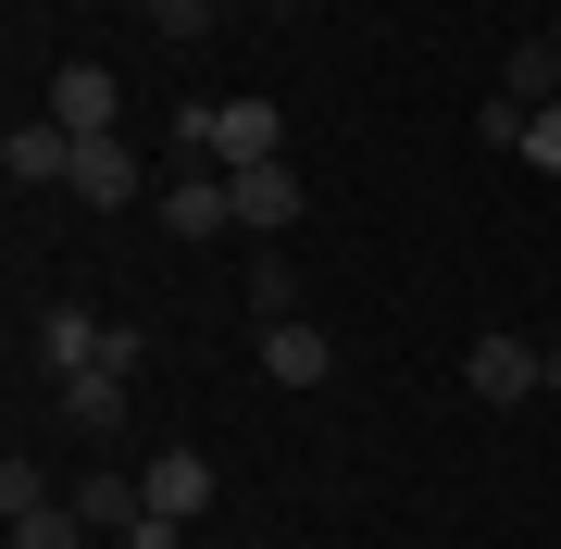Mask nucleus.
<instances>
[{
	"label": "nucleus",
	"mask_w": 561,
	"mask_h": 549,
	"mask_svg": "<svg viewBox=\"0 0 561 549\" xmlns=\"http://www.w3.org/2000/svg\"><path fill=\"white\" fill-rule=\"evenodd\" d=\"M175 150H201V163H287V113L275 101H201V113H175Z\"/></svg>",
	"instance_id": "f257e3e1"
},
{
	"label": "nucleus",
	"mask_w": 561,
	"mask_h": 549,
	"mask_svg": "<svg viewBox=\"0 0 561 549\" xmlns=\"http://www.w3.org/2000/svg\"><path fill=\"white\" fill-rule=\"evenodd\" d=\"M0 175H13V187H76V125H62V113H25L13 138H0Z\"/></svg>",
	"instance_id": "f03ea898"
},
{
	"label": "nucleus",
	"mask_w": 561,
	"mask_h": 549,
	"mask_svg": "<svg viewBox=\"0 0 561 549\" xmlns=\"http://www.w3.org/2000/svg\"><path fill=\"white\" fill-rule=\"evenodd\" d=\"M461 387H474L486 412H512L524 387H549V350H524V338H474V350H461Z\"/></svg>",
	"instance_id": "7ed1b4c3"
},
{
	"label": "nucleus",
	"mask_w": 561,
	"mask_h": 549,
	"mask_svg": "<svg viewBox=\"0 0 561 549\" xmlns=\"http://www.w3.org/2000/svg\"><path fill=\"white\" fill-rule=\"evenodd\" d=\"M101 350H113V325H101L88 300H50V312H38V375L76 387V375H101Z\"/></svg>",
	"instance_id": "20e7f679"
},
{
	"label": "nucleus",
	"mask_w": 561,
	"mask_h": 549,
	"mask_svg": "<svg viewBox=\"0 0 561 549\" xmlns=\"http://www.w3.org/2000/svg\"><path fill=\"white\" fill-rule=\"evenodd\" d=\"M225 201H238L250 238H287V225H300V175H287V163H238V175H225Z\"/></svg>",
	"instance_id": "39448f33"
},
{
	"label": "nucleus",
	"mask_w": 561,
	"mask_h": 549,
	"mask_svg": "<svg viewBox=\"0 0 561 549\" xmlns=\"http://www.w3.org/2000/svg\"><path fill=\"white\" fill-rule=\"evenodd\" d=\"M262 375H275V387H324V375H337V338H324L312 312H287V325H262Z\"/></svg>",
	"instance_id": "423d86ee"
},
{
	"label": "nucleus",
	"mask_w": 561,
	"mask_h": 549,
	"mask_svg": "<svg viewBox=\"0 0 561 549\" xmlns=\"http://www.w3.org/2000/svg\"><path fill=\"white\" fill-rule=\"evenodd\" d=\"M50 113L76 125V138H113V113H125V88H113V62H62V76H50Z\"/></svg>",
	"instance_id": "0eeeda50"
},
{
	"label": "nucleus",
	"mask_w": 561,
	"mask_h": 549,
	"mask_svg": "<svg viewBox=\"0 0 561 549\" xmlns=\"http://www.w3.org/2000/svg\"><path fill=\"white\" fill-rule=\"evenodd\" d=\"M138 474H150V512H175V525H201V512H213V488H225L201 449H150Z\"/></svg>",
	"instance_id": "6e6552de"
},
{
	"label": "nucleus",
	"mask_w": 561,
	"mask_h": 549,
	"mask_svg": "<svg viewBox=\"0 0 561 549\" xmlns=\"http://www.w3.org/2000/svg\"><path fill=\"white\" fill-rule=\"evenodd\" d=\"M162 238H225V225H238V201H225V175H175V187H162Z\"/></svg>",
	"instance_id": "1a4fd4ad"
},
{
	"label": "nucleus",
	"mask_w": 561,
	"mask_h": 549,
	"mask_svg": "<svg viewBox=\"0 0 561 549\" xmlns=\"http://www.w3.org/2000/svg\"><path fill=\"white\" fill-rule=\"evenodd\" d=\"M76 201H88V213H125V201H138V163H125V138H76Z\"/></svg>",
	"instance_id": "9d476101"
},
{
	"label": "nucleus",
	"mask_w": 561,
	"mask_h": 549,
	"mask_svg": "<svg viewBox=\"0 0 561 549\" xmlns=\"http://www.w3.org/2000/svg\"><path fill=\"white\" fill-rule=\"evenodd\" d=\"M125 387H138V375H76V387H62V425H76V437H125Z\"/></svg>",
	"instance_id": "9b49d317"
},
{
	"label": "nucleus",
	"mask_w": 561,
	"mask_h": 549,
	"mask_svg": "<svg viewBox=\"0 0 561 549\" xmlns=\"http://www.w3.org/2000/svg\"><path fill=\"white\" fill-rule=\"evenodd\" d=\"M101 525H88L76 500H38V512H13V549H88Z\"/></svg>",
	"instance_id": "f8f14e48"
},
{
	"label": "nucleus",
	"mask_w": 561,
	"mask_h": 549,
	"mask_svg": "<svg viewBox=\"0 0 561 549\" xmlns=\"http://www.w3.org/2000/svg\"><path fill=\"white\" fill-rule=\"evenodd\" d=\"M512 101H524V113H549V101H561V50H549V38H524V50H512Z\"/></svg>",
	"instance_id": "ddd939ff"
},
{
	"label": "nucleus",
	"mask_w": 561,
	"mask_h": 549,
	"mask_svg": "<svg viewBox=\"0 0 561 549\" xmlns=\"http://www.w3.org/2000/svg\"><path fill=\"white\" fill-rule=\"evenodd\" d=\"M250 312H262V325H287V312H300V275H287L275 250H262V263H250Z\"/></svg>",
	"instance_id": "4468645a"
},
{
	"label": "nucleus",
	"mask_w": 561,
	"mask_h": 549,
	"mask_svg": "<svg viewBox=\"0 0 561 549\" xmlns=\"http://www.w3.org/2000/svg\"><path fill=\"white\" fill-rule=\"evenodd\" d=\"M138 13H150V38H175V50L213 38V0H138Z\"/></svg>",
	"instance_id": "2eb2a0df"
},
{
	"label": "nucleus",
	"mask_w": 561,
	"mask_h": 549,
	"mask_svg": "<svg viewBox=\"0 0 561 549\" xmlns=\"http://www.w3.org/2000/svg\"><path fill=\"white\" fill-rule=\"evenodd\" d=\"M38 500H62V488L25 462V449H13V462H0V525H13V512H38Z\"/></svg>",
	"instance_id": "dca6fc26"
},
{
	"label": "nucleus",
	"mask_w": 561,
	"mask_h": 549,
	"mask_svg": "<svg viewBox=\"0 0 561 549\" xmlns=\"http://www.w3.org/2000/svg\"><path fill=\"white\" fill-rule=\"evenodd\" d=\"M524 175H561V101L524 113Z\"/></svg>",
	"instance_id": "f3484780"
},
{
	"label": "nucleus",
	"mask_w": 561,
	"mask_h": 549,
	"mask_svg": "<svg viewBox=\"0 0 561 549\" xmlns=\"http://www.w3.org/2000/svg\"><path fill=\"white\" fill-rule=\"evenodd\" d=\"M474 138H486V150H524V101H512V88H500V101L474 113Z\"/></svg>",
	"instance_id": "a211bd4d"
},
{
	"label": "nucleus",
	"mask_w": 561,
	"mask_h": 549,
	"mask_svg": "<svg viewBox=\"0 0 561 549\" xmlns=\"http://www.w3.org/2000/svg\"><path fill=\"white\" fill-rule=\"evenodd\" d=\"M187 525H175V512H138V525H125V549H175Z\"/></svg>",
	"instance_id": "6ab92c4d"
},
{
	"label": "nucleus",
	"mask_w": 561,
	"mask_h": 549,
	"mask_svg": "<svg viewBox=\"0 0 561 549\" xmlns=\"http://www.w3.org/2000/svg\"><path fill=\"white\" fill-rule=\"evenodd\" d=\"M549 50H561V25H549Z\"/></svg>",
	"instance_id": "aec40b11"
}]
</instances>
